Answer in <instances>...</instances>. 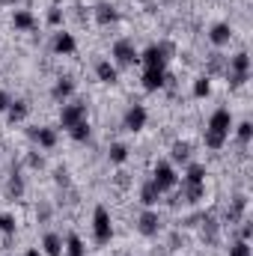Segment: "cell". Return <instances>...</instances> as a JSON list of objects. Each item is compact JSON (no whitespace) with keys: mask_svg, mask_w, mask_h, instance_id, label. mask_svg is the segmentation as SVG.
<instances>
[{"mask_svg":"<svg viewBox=\"0 0 253 256\" xmlns=\"http://www.w3.org/2000/svg\"><path fill=\"white\" fill-rule=\"evenodd\" d=\"M208 92H212V80H208V74L196 78V80H194V96H196V98H206Z\"/></svg>","mask_w":253,"mask_h":256,"instance_id":"603a6c76","label":"cell"},{"mask_svg":"<svg viewBox=\"0 0 253 256\" xmlns=\"http://www.w3.org/2000/svg\"><path fill=\"white\" fill-rule=\"evenodd\" d=\"M202 196H206V188L202 185H188V191H185V200L188 202H200Z\"/></svg>","mask_w":253,"mask_h":256,"instance_id":"f1b7e54d","label":"cell"},{"mask_svg":"<svg viewBox=\"0 0 253 256\" xmlns=\"http://www.w3.org/2000/svg\"><path fill=\"white\" fill-rule=\"evenodd\" d=\"M66 254L68 256H84L86 254V248H84V242H80L78 236H68V242H66Z\"/></svg>","mask_w":253,"mask_h":256,"instance_id":"d4e9b609","label":"cell"},{"mask_svg":"<svg viewBox=\"0 0 253 256\" xmlns=\"http://www.w3.org/2000/svg\"><path fill=\"white\" fill-rule=\"evenodd\" d=\"M12 104V98H9V92H3L0 90V114H6V108Z\"/></svg>","mask_w":253,"mask_h":256,"instance_id":"836d02e7","label":"cell"},{"mask_svg":"<svg viewBox=\"0 0 253 256\" xmlns=\"http://www.w3.org/2000/svg\"><path fill=\"white\" fill-rule=\"evenodd\" d=\"M68 131H72V137H74L78 143H84V140L90 137V122L84 120V122H78V126H72V128H68Z\"/></svg>","mask_w":253,"mask_h":256,"instance_id":"4316f807","label":"cell"},{"mask_svg":"<svg viewBox=\"0 0 253 256\" xmlns=\"http://www.w3.org/2000/svg\"><path fill=\"white\" fill-rule=\"evenodd\" d=\"M250 236H253V224H244V226H242V238L250 242Z\"/></svg>","mask_w":253,"mask_h":256,"instance_id":"e575fe53","label":"cell"},{"mask_svg":"<svg viewBox=\"0 0 253 256\" xmlns=\"http://www.w3.org/2000/svg\"><path fill=\"white\" fill-rule=\"evenodd\" d=\"M152 182H155V188L161 194L170 191V188H176V170H173L170 164H158L155 173H152Z\"/></svg>","mask_w":253,"mask_h":256,"instance_id":"5b68a950","label":"cell"},{"mask_svg":"<svg viewBox=\"0 0 253 256\" xmlns=\"http://www.w3.org/2000/svg\"><path fill=\"white\" fill-rule=\"evenodd\" d=\"M244 208H248V196H236V202L230 206V212H226V220L230 224H236L242 214H244Z\"/></svg>","mask_w":253,"mask_h":256,"instance_id":"44dd1931","label":"cell"},{"mask_svg":"<svg viewBox=\"0 0 253 256\" xmlns=\"http://www.w3.org/2000/svg\"><path fill=\"white\" fill-rule=\"evenodd\" d=\"M72 92H74V80H72V78H60V80L54 84V92H51V96H54L57 102H66Z\"/></svg>","mask_w":253,"mask_h":256,"instance_id":"9a60e30c","label":"cell"},{"mask_svg":"<svg viewBox=\"0 0 253 256\" xmlns=\"http://www.w3.org/2000/svg\"><path fill=\"white\" fill-rule=\"evenodd\" d=\"M126 158H128V149L122 143H114V146H110V161H114V164H122Z\"/></svg>","mask_w":253,"mask_h":256,"instance_id":"83f0119b","label":"cell"},{"mask_svg":"<svg viewBox=\"0 0 253 256\" xmlns=\"http://www.w3.org/2000/svg\"><path fill=\"white\" fill-rule=\"evenodd\" d=\"M27 256H42L39 250H27Z\"/></svg>","mask_w":253,"mask_h":256,"instance_id":"d590c367","label":"cell"},{"mask_svg":"<svg viewBox=\"0 0 253 256\" xmlns=\"http://www.w3.org/2000/svg\"><path fill=\"white\" fill-rule=\"evenodd\" d=\"M96 74H98V80L102 84H116V66H110V63H98L96 66Z\"/></svg>","mask_w":253,"mask_h":256,"instance_id":"ffe728a7","label":"cell"},{"mask_svg":"<svg viewBox=\"0 0 253 256\" xmlns=\"http://www.w3.org/2000/svg\"><path fill=\"white\" fill-rule=\"evenodd\" d=\"M116 18H120V12H116L110 3H102V6H96V21H98V24H104V27H108V24H114Z\"/></svg>","mask_w":253,"mask_h":256,"instance_id":"4fadbf2b","label":"cell"},{"mask_svg":"<svg viewBox=\"0 0 253 256\" xmlns=\"http://www.w3.org/2000/svg\"><path fill=\"white\" fill-rule=\"evenodd\" d=\"M137 230H140L143 236H158V230H161L158 214H155V212H143V214H140V220H137Z\"/></svg>","mask_w":253,"mask_h":256,"instance_id":"30bf717a","label":"cell"},{"mask_svg":"<svg viewBox=\"0 0 253 256\" xmlns=\"http://www.w3.org/2000/svg\"><path fill=\"white\" fill-rule=\"evenodd\" d=\"M84 120H86V104H84V102H78V104H63V110H60L63 128H72V126H78V122H84Z\"/></svg>","mask_w":253,"mask_h":256,"instance_id":"8992f818","label":"cell"},{"mask_svg":"<svg viewBox=\"0 0 253 256\" xmlns=\"http://www.w3.org/2000/svg\"><path fill=\"white\" fill-rule=\"evenodd\" d=\"M230 84L232 86H244L248 84V78H250V57L242 51V54H236L232 57V63H230Z\"/></svg>","mask_w":253,"mask_h":256,"instance_id":"277c9868","label":"cell"},{"mask_svg":"<svg viewBox=\"0 0 253 256\" xmlns=\"http://www.w3.org/2000/svg\"><path fill=\"white\" fill-rule=\"evenodd\" d=\"M74 48H78V42H74L72 33H57V36H54V51H57V54L68 57V54H74Z\"/></svg>","mask_w":253,"mask_h":256,"instance_id":"8fae6325","label":"cell"},{"mask_svg":"<svg viewBox=\"0 0 253 256\" xmlns=\"http://www.w3.org/2000/svg\"><path fill=\"white\" fill-rule=\"evenodd\" d=\"M170 54H173V45L170 42H161V45H149L140 60L146 63V68H164V63L170 60Z\"/></svg>","mask_w":253,"mask_h":256,"instance_id":"3957f363","label":"cell"},{"mask_svg":"<svg viewBox=\"0 0 253 256\" xmlns=\"http://www.w3.org/2000/svg\"><path fill=\"white\" fill-rule=\"evenodd\" d=\"M114 57H116V63H120V66H134V63H140V54L134 51V45H131L128 39H120V42L114 45Z\"/></svg>","mask_w":253,"mask_h":256,"instance_id":"52a82bcc","label":"cell"},{"mask_svg":"<svg viewBox=\"0 0 253 256\" xmlns=\"http://www.w3.org/2000/svg\"><path fill=\"white\" fill-rule=\"evenodd\" d=\"M208 39L220 48V45H226L230 39H232V30H230V24H214L212 27V33H208Z\"/></svg>","mask_w":253,"mask_h":256,"instance_id":"5bb4252c","label":"cell"},{"mask_svg":"<svg viewBox=\"0 0 253 256\" xmlns=\"http://www.w3.org/2000/svg\"><path fill=\"white\" fill-rule=\"evenodd\" d=\"M143 126H146V108H143V104H134V108H128V114H126V128H128V131H140Z\"/></svg>","mask_w":253,"mask_h":256,"instance_id":"9c48e42d","label":"cell"},{"mask_svg":"<svg viewBox=\"0 0 253 256\" xmlns=\"http://www.w3.org/2000/svg\"><path fill=\"white\" fill-rule=\"evenodd\" d=\"M185 182H188V185H202V182H206V167H202V164H190Z\"/></svg>","mask_w":253,"mask_h":256,"instance_id":"7402d4cb","label":"cell"},{"mask_svg":"<svg viewBox=\"0 0 253 256\" xmlns=\"http://www.w3.org/2000/svg\"><path fill=\"white\" fill-rule=\"evenodd\" d=\"M250 137H253V126H250V122H242V126H238V140H242V143H248Z\"/></svg>","mask_w":253,"mask_h":256,"instance_id":"1f68e13d","label":"cell"},{"mask_svg":"<svg viewBox=\"0 0 253 256\" xmlns=\"http://www.w3.org/2000/svg\"><path fill=\"white\" fill-rule=\"evenodd\" d=\"M15 226H18V224H15V218H12V214H0V230H3L6 236H12V232H15Z\"/></svg>","mask_w":253,"mask_h":256,"instance_id":"f546056e","label":"cell"},{"mask_svg":"<svg viewBox=\"0 0 253 256\" xmlns=\"http://www.w3.org/2000/svg\"><path fill=\"white\" fill-rule=\"evenodd\" d=\"M92 230H96V242H98V244H108V242L114 238L110 212H108L104 206H98V208H96V214H92Z\"/></svg>","mask_w":253,"mask_h":256,"instance_id":"7a4b0ae2","label":"cell"},{"mask_svg":"<svg viewBox=\"0 0 253 256\" xmlns=\"http://www.w3.org/2000/svg\"><path fill=\"white\" fill-rule=\"evenodd\" d=\"M12 24H15V30H33V27H36V18H33V12L21 9V12H15Z\"/></svg>","mask_w":253,"mask_h":256,"instance_id":"ac0fdd59","label":"cell"},{"mask_svg":"<svg viewBox=\"0 0 253 256\" xmlns=\"http://www.w3.org/2000/svg\"><path fill=\"white\" fill-rule=\"evenodd\" d=\"M27 114H30L27 102H12V104L6 108V120H9V122H21V120H24Z\"/></svg>","mask_w":253,"mask_h":256,"instance_id":"2e32d148","label":"cell"},{"mask_svg":"<svg viewBox=\"0 0 253 256\" xmlns=\"http://www.w3.org/2000/svg\"><path fill=\"white\" fill-rule=\"evenodd\" d=\"M170 155H173V161H179V164H182V161H188V158H190V146H188V143H182V140H179V143H173Z\"/></svg>","mask_w":253,"mask_h":256,"instance_id":"cb8c5ba5","label":"cell"},{"mask_svg":"<svg viewBox=\"0 0 253 256\" xmlns=\"http://www.w3.org/2000/svg\"><path fill=\"white\" fill-rule=\"evenodd\" d=\"M6 191H9V196H15V200L24 194V182H21V176H18V173H12V176H9V188H6Z\"/></svg>","mask_w":253,"mask_h":256,"instance_id":"484cf974","label":"cell"},{"mask_svg":"<svg viewBox=\"0 0 253 256\" xmlns=\"http://www.w3.org/2000/svg\"><path fill=\"white\" fill-rule=\"evenodd\" d=\"M230 128H232V114L226 108L214 110L212 120H208V128H206V146L208 149H220L224 140H226V134H230Z\"/></svg>","mask_w":253,"mask_h":256,"instance_id":"6da1fadb","label":"cell"},{"mask_svg":"<svg viewBox=\"0 0 253 256\" xmlns=\"http://www.w3.org/2000/svg\"><path fill=\"white\" fill-rule=\"evenodd\" d=\"M230 256H250V244L242 238V242H236L232 248H230Z\"/></svg>","mask_w":253,"mask_h":256,"instance_id":"4dcf8cb0","label":"cell"},{"mask_svg":"<svg viewBox=\"0 0 253 256\" xmlns=\"http://www.w3.org/2000/svg\"><path fill=\"white\" fill-rule=\"evenodd\" d=\"M158 200H161V191L155 188V182H146V185L140 188V202H143V206H155Z\"/></svg>","mask_w":253,"mask_h":256,"instance_id":"d6986e66","label":"cell"},{"mask_svg":"<svg viewBox=\"0 0 253 256\" xmlns=\"http://www.w3.org/2000/svg\"><path fill=\"white\" fill-rule=\"evenodd\" d=\"M60 21H63V12L60 9H51L48 12V24H60Z\"/></svg>","mask_w":253,"mask_h":256,"instance_id":"d6a6232c","label":"cell"},{"mask_svg":"<svg viewBox=\"0 0 253 256\" xmlns=\"http://www.w3.org/2000/svg\"><path fill=\"white\" fill-rule=\"evenodd\" d=\"M164 84H167V74H164V68H146V72H143V90L155 92V90H161Z\"/></svg>","mask_w":253,"mask_h":256,"instance_id":"ba28073f","label":"cell"},{"mask_svg":"<svg viewBox=\"0 0 253 256\" xmlns=\"http://www.w3.org/2000/svg\"><path fill=\"white\" fill-rule=\"evenodd\" d=\"M30 137H33L39 146H45V149L57 146V131H54V128H33V131H30Z\"/></svg>","mask_w":253,"mask_h":256,"instance_id":"7c38bea8","label":"cell"},{"mask_svg":"<svg viewBox=\"0 0 253 256\" xmlns=\"http://www.w3.org/2000/svg\"><path fill=\"white\" fill-rule=\"evenodd\" d=\"M42 248H45V254L48 256H60L63 254V238H60L57 232H48L45 242H42Z\"/></svg>","mask_w":253,"mask_h":256,"instance_id":"e0dca14e","label":"cell"}]
</instances>
